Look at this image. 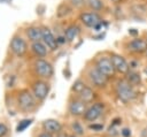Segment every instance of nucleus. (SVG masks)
<instances>
[{
	"label": "nucleus",
	"instance_id": "obj_1",
	"mask_svg": "<svg viewBox=\"0 0 147 137\" xmlns=\"http://www.w3.org/2000/svg\"><path fill=\"white\" fill-rule=\"evenodd\" d=\"M116 94L117 98L123 102H129L136 98V91L133 85H131L126 79H119L116 83Z\"/></svg>",
	"mask_w": 147,
	"mask_h": 137
},
{
	"label": "nucleus",
	"instance_id": "obj_2",
	"mask_svg": "<svg viewBox=\"0 0 147 137\" xmlns=\"http://www.w3.org/2000/svg\"><path fill=\"white\" fill-rule=\"evenodd\" d=\"M17 105L24 112H30L36 107V97L29 90H21L17 94Z\"/></svg>",
	"mask_w": 147,
	"mask_h": 137
},
{
	"label": "nucleus",
	"instance_id": "obj_3",
	"mask_svg": "<svg viewBox=\"0 0 147 137\" xmlns=\"http://www.w3.org/2000/svg\"><path fill=\"white\" fill-rule=\"evenodd\" d=\"M34 71L41 78H51L53 76L54 69H53V66L48 61L44 59H38L34 62Z\"/></svg>",
	"mask_w": 147,
	"mask_h": 137
},
{
	"label": "nucleus",
	"instance_id": "obj_4",
	"mask_svg": "<svg viewBox=\"0 0 147 137\" xmlns=\"http://www.w3.org/2000/svg\"><path fill=\"white\" fill-rule=\"evenodd\" d=\"M49 84L42 79H38L36 82H33L32 84V93L36 97V99L42 101L47 98L48 93H49Z\"/></svg>",
	"mask_w": 147,
	"mask_h": 137
},
{
	"label": "nucleus",
	"instance_id": "obj_5",
	"mask_svg": "<svg viewBox=\"0 0 147 137\" xmlns=\"http://www.w3.org/2000/svg\"><path fill=\"white\" fill-rule=\"evenodd\" d=\"M105 111V105L103 102H94L90 107H87L85 114H84V120L88 122H94L96 121L103 113Z\"/></svg>",
	"mask_w": 147,
	"mask_h": 137
},
{
	"label": "nucleus",
	"instance_id": "obj_6",
	"mask_svg": "<svg viewBox=\"0 0 147 137\" xmlns=\"http://www.w3.org/2000/svg\"><path fill=\"white\" fill-rule=\"evenodd\" d=\"M95 68L102 73L106 77H110V76H114L115 74V68H114V64H113V61L110 58H107V56H102L100 59H98L96 61V64H95Z\"/></svg>",
	"mask_w": 147,
	"mask_h": 137
},
{
	"label": "nucleus",
	"instance_id": "obj_7",
	"mask_svg": "<svg viewBox=\"0 0 147 137\" xmlns=\"http://www.w3.org/2000/svg\"><path fill=\"white\" fill-rule=\"evenodd\" d=\"M68 109L72 116H84L87 107L83 100H80L79 98H75V99H71L69 101Z\"/></svg>",
	"mask_w": 147,
	"mask_h": 137
},
{
	"label": "nucleus",
	"instance_id": "obj_8",
	"mask_svg": "<svg viewBox=\"0 0 147 137\" xmlns=\"http://www.w3.org/2000/svg\"><path fill=\"white\" fill-rule=\"evenodd\" d=\"M10 50L11 52L17 55V56H22L25 54V52L28 51V45L26 41L20 37V36H15L13 37V39L10 40Z\"/></svg>",
	"mask_w": 147,
	"mask_h": 137
},
{
	"label": "nucleus",
	"instance_id": "obj_9",
	"mask_svg": "<svg viewBox=\"0 0 147 137\" xmlns=\"http://www.w3.org/2000/svg\"><path fill=\"white\" fill-rule=\"evenodd\" d=\"M88 77L91 79V82L98 86V87H105L108 81V77H106L102 73H100L96 68H91L88 71Z\"/></svg>",
	"mask_w": 147,
	"mask_h": 137
},
{
	"label": "nucleus",
	"instance_id": "obj_10",
	"mask_svg": "<svg viewBox=\"0 0 147 137\" xmlns=\"http://www.w3.org/2000/svg\"><path fill=\"white\" fill-rule=\"evenodd\" d=\"M111 61H113V64H114V68L117 73L119 74H127L129 73V64L127 62L125 61V59L122 56V55H117V54H114L111 56Z\"/></svg>",
	"mask_w": 147,
	"mask_h": 137
},
{
	"label": "nucleus",
	"instance_id": "obj_11",
	"mask_svg": "<svg viewBox=\"0 0 147 137\" xmlns=\"http://www.w3.org/2000/svg\"><path fill=\"white\" fill-rule=\"evenodd\" d=\"M42 128L44 131L52 134V135H57L59 132L62 131V124L54 119H47L42 122Z\"/></svg>",
	"mask_w": 147,
	"mask_h": 137
},
{
	"label": "nucleus",
	"instance_id": "obj_12",
	"mask_svg": "<svg viewBox=\"0 0 147 137\" xmlns=\"http://www.w3.org/2000/svg\"><path fill=\"white\" fill-rule=\"evenodd\" d=\"M80 21L88 28H95L101 22V18L96 13H82Z\"/></svg>",
	"mask_w": 147,
	"mask_h": 137
},
{
	"label": "nucleus",
	"instance_id": "obj_13",
	"mask_svg": "<svg viewBox=\"0 0 147 137\" xmlns=\"http://www.w3.org/2000/svg\"><path fill=\"white\" fill-rule=\"evenodd\" d=\"M42 40L44 44L51 50V51H55L57 47V39L53 36L52 31L48 28H42Z\"/></svg>",
	"mask_w": 147,
	"mask_h": 137
},
{
	"label": "nucleus",
	"instance_id": "obj_14",
	"mask_svg": "<svg viewBox=\"0 0 147 137\" xmlns=\"http://www.w3.org/2000/svg\"><path fill=\"white\" fill-rule=\"evenodd\" d=\"M127 47L133 53H144L147 51V41L140 38H136L129 43Z\"/></svg>",
	"mask_w": 147,
	"mask_h": 137
},
{
	"label": "nucleus",
	"instance_id": "obj_15",
	"mask_svg": "<svg viewBox=\"0 0 147 137\" xmlns=\"http://www.w3.org/2000/svg\"><path fill=\"white\" fill-rule=\"evenodd\" d=\"M26 35L32 43L40 41L42 39V29L38 26H30L26 29Z\"/></svg>",
	"mask_w": 147,
	"mask_h": 137
},
{
	"label": "nucleus",
	"instance_id": "obj_16",
	"mask_svg": "<svg viewBox=\"0 0 147 137\" xmlns=\"http://www.w3.org/2000/svg\"><path fill=\"white\" fill-rule=\"evenodd\" d=\"M78 98L80 99V100H83L85 104H90V102H92L94 99H95V93H94V91L90 87V86H85L83 90H82V92L78 94Z\"/></svg>",
	"mask_w": 147,
	"mask_h": 137
},
{
	"label": "nucleus",
	"instance_id": "obj_17",
	"mask_svg": "<svg viewBox=\"0 0 147 137\" xmlns=\"http://www.w3.org/2000/svg\"><path fill=\"white\" fill-rule=\"evenodd\" d=\"M79 32H80L79 26L76 25V24H72V25H69V26L65 29V31H64V37H65L67 41H74V40L78 37Z\"/></svg>",
	"mask_w": 147,
	"mask_h": 137
},
{
	"label": "nucleus",
	"instance_id": "obj_18",
	"mask_svg": "<svg viewBox=\"0 0 147 137\" xmlns=\"http://www.w3.org/2000/svg\"><path fill=\"white\" fill-rule=\"evenodd\" d=\"M31 50L32 52L37 55V56H45L47 54V46L41 43V41H37V43H32V46H31Z\"/></svg>",
	"mask_w": 147,
	"mask_h": 137
},
{
	"label": "nucleus",
	"instance_id": "obj_19",
	"mask_svg": "<svg viewBox=\"0 0 147 137\" xmlns=\"http://www.w3.org/2000/svg\"><path fill=\"white\" fill-rule=\"evenodd\" d=\"M126 81H127L131 85H138V84H140L141 78H140V75H139L138 73L129 71V73H127V78H126Z\"/></svg>",
	"mask_w": 147,
	"mask_h": 137
},
{
	"label": "nucleus",
	"instance_id": "obj_20",
	"mask_svg": "<svg viewBox=\"0 0 147 137\" xmlns=\"http://www.w3.org/2000/svg\"><path fill=\"white\" fill-rule=\"evenodd\" d=\"M86 5L93 10H101L103 8V3L101 0H86Z\"/></svg>",
	"mask_w": 147,
	"mask_h": 137
},
{
	"label": "nucleus",
	"instance_id": "obj_21",
	"mask_svg": "<svg viewBox=\"0 0 147 137\" xmlns=\"http://www.w3.org/2000/svg\"><path fill=\"white\" fill-rule=\"evenodd\" d=\"M71 128H72V130H74V132H75L76 136H82V135H84V128H83V125L80 124V122L74 121L72 124H71Z\"/></svg>",
	"mask_w": 147,
	"mask_h": 137
},
{
	"label": "nucleus",
	"instance_id": "obj_22",
	"mask_svg": "<svg viewBox=\"0 0 147 137\" xmlns=\"http://www.w3.org/2000/svg\"><path fill=\"white\" fill-rule=\"evenodd\" d=\"M86 85H85V83L84 82H82V81H76L75 83H74V85H72V91H75L76 93H80L82 92V90L85 87Z\"/></svg>",
	"mask_w": 147,
	"mask_h": 137
},
{
	"label": "nucleus",
	"instance_id": "obj_23",
	"mask_svg": "<svg viewBox=\"0 0 147 137\" xmlns=\"http://www.w3.org/2000/svg\"><path fill=\"white\" fill-rule=\"evenodd\" d=\"M31 122H32V120H23V121H21V122L18 123V125H17L16 130H17L18 132L23 131L24 129H26V127H29V125L31 124Z\"/></svg>",
	"mask_w": 147,
	"mask_h": 137
},
{
	"label": "nucleus",
	"instance_id": "obj_24",
	"mask_svg": "<svg viewBox=\"0 0 147 137\" xmlns=\"http://www.w3.org/2000/svg\"><path fill=\"white\" fill-rule=\"evenodd\" d=\"M70 2H71L72 6H75L77 8H80L86 3V0H70Z\"/></svg>",
	"mask_w": 147,
	"mask_h": 137
},
{
	"label": "nucleus",
	"instance_id": "obj_25",
	"mask_svg": "<svg viewBox=\"0 0 147 137\" xmlns=\"http://www.w3.org/2000/svg\"><path fill=\"white\" fill-rule=\"evenodd\" d=\"M8 134V128L6 124L0 123V137H5Z\"/></svg>",
	"mask_w": 147,
	"mask_h": 137
},
{
	"label": "nucleus",
	"instance_id": "obj_26",
	"mask_svg": "<svg viewBox=\"0 0 147 137\" xmlns=\"http://www.w3.org/2000/svg\"><path fill=\"white\" fill-rule=\"evenodd\" d=\"M121 135H122L123 137H130V136H131V130L127 129V128H124V129L121 130Z\"/></svg>",
	"mask_w": 147,
	"mask_h": 137
},
{
	"label": "nucleus",
	"instance_id": "obj_27",
	"mask_svg": "<svg viewBox=\"0 0 147 137\" xmlns=\"http://www.w3.org/2000/svg\"><path fill=\"white\" fill-rule=\"evenodd\" d=\"M90 128L93 129V130H101V129L103 128V125H102V124H94V123H93V124L90 125Z\"/></svg>",
	"mask_w": 147,
	"mask_h": 137
},
{
	"label": "nucleus",
	"instance_id": "obj_28",
	"mask_svg": "<svg viewBox=\"0 0 147 137\" xmlns=\"http://www.w3.org/2000/svg\"><path fill=\"white\" fill-rule=\"evenodd\" d=\"M38 137H54L52 134H48V132H46V131H44V132H40L39 135H38Z\"/></svg>",
	"mask_w": 147,
	"mask_h": 137
},
{
	"label": "nucleus",
	"instance_id": "obj_29",
	"mask_svg": "<svg viewBox=\"0 0 147 137\" xmlns=\"http://www.w3.org/2000/svg\"><path fill=\"white\" fill-rule=\"evenodd\" d=\"M55 137H69V136H68V135H67L65 132H63V131H61V132H59V134H57V135H56Z\"/></svg>",
	"mask_w": 147,
	"mask_h": 137
},
{
	"label": "nucleus",
	"instance_id": "obj_30",
	"mask_svg": "<svg viewBox=\"0 0 147 137\" xmlns=\"http://www.w3.org/2000/svg\"><path fill=\"white\" fill-rule=\"evenodd\" d=\"M129 33H130V35H133V36H136V35L138 33V31H137L136 29H130V30H129Z\"/></svg>",
	"mask_w": 147,
	"mask_h": 137
},
{
	"label": "nucleus",
	"instance_id": "obj_31",
	"mask_svg": "<svg viewBox=\"0 0 147 137\" xmlns=\"http://www.w3.org/2000/svg\"><path fill=\"white\" fill-rule=\"evenodd\" d=\"M11 0H0V2H3V3H9Z\"/></svg>",
	"mask_w": 147,
	"mask_h": 137
},
{
	"label": "nucleus",
	"instance_id": "obj_32",
	"mask_svg": "<svg viewBox=\"0 0 147 137\" xmlns=\"http://www.w3.org/2000/svg\"><path fill=\"white\" fill-rule=\"evenodd\" d=\"M111 1H113V2H119L121 0H111Z\"/></svg>",
	"mask_w": 147,
	"mask_h": 137
},
{
	"label": "nucleus",
	"instance_id": "obj_33",
	"mask_svg": "<svg viewBox=\"0 0 147 137\" xmlns=\"http://www.w3.org/2000/svg\"><path fill=\"white\" fill-rule=\"evenodd\" d=\"M70 137H77V136H76V135H75V136H70Z\"/></svg>",
	"mask_w": 147,
	"mask_h": 137
}]
</instances>
